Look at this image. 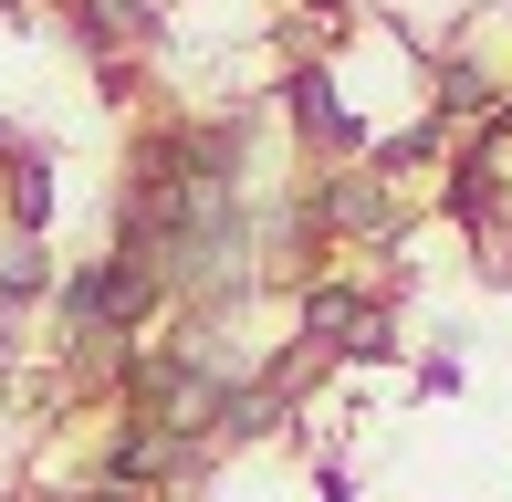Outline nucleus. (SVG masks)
Wrapping results in <instances>:
<instances>
[{
  "instance_id": "nucleus-3",
  "label": "nucleus",
  "mask_w": 512,
  "mask_h": 502,
  "mask_svg": "<svg viewBox=\"0 0 512 502\" xmlns=\"http://www.w3.org/2000/svg\"><path fill=\"white\" fill-rule=\"evenodd\" d=\"M11 220H21V231H42V220H53V168H42L32 147H11Z\"/></svg>"
},
{
  "instance_id": "nucleus-1",
  "label": "nucleus",
  "mask_w": 512,
  "mask_h": 502,
  "mask_svg": "<svg viewBox=\"0 0 512 502\" xmlns=\"http://www.w3.org/2000/svg\"><path fill=\"white\" fill-rule=\"evenodd\" d=\"M74 32H84V42H147V32H157V11H147V0H84Z\"/></svg>"
},
{
  "instance_id": "nucleus-4",
  "label": "nucleus",
  "mask_w": 512,
  "mask_h": 502,
  "mask_svg": "<svg viewBox=\"0 0 512 502\" xmlns=\"http://www.w3.org/2000/svg\"><path fill=\"white\" fill-rule=\"evenodd\" d=\"M0 293H11V304H21V293H42V251H32V241L0 262Z\"/></svg>"
},
{
  "instance_id": "nucleus-2",
  "label": "nucleus",
  "mask_w": 512,
  "mask_h": 502,
  "mask_svg": "<svg viewBox=\"0 0 512 502\" xmlns=\"http://www.w3.org/2000/svg\"><path fill=\"white\" fill-rule=\"evenodd\" d=\"M293 116H304V136H324V147H356V116L324 95V74H293Z\"/></svg>"
}]
</instances>
